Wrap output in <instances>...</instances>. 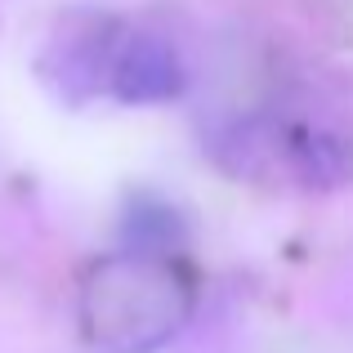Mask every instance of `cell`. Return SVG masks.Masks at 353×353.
Segmentation results:
<instances>
[{
  "label": "cell",
  "mask_w": 353,
  "mask_h": 353,
  "mask_svg": "<svg viewBox=\"0 0 353 353\" xmlns=\"http://www.w3.org/2000/svg\"><path fill=\"white\" fill-rule=\"evenodd\" d=\"M108 90L121 103H165L183 90V63L157 32H125L112 45Z\"/></svg>",
  "instance_id": "cell-2"
},
{
  "label": "cell",
  "mask_w": 353,
  "mask_h": 353,
  "mask_svg": "<svg viewBox=\"0 0 353 353\" xmlns=\"http://www.w3.org/2000/svg\"><path fill=\"white\" fill-rule=\"evenodd\" d=\"M295 170L309 183H345L353 174V157L340 139L313 130V134H300V143H295Z\"/></svg>",
  "instance_id": "cell-4"
},
{
  "label": "cell",
  "mask_w": 353,
  "mask_h": 353,
  "mask_svg": "<svg viewBox=\"0 0 353 353\" xmlns=\"http://www.w3.org/2000/svg\"><path fill=\"white\" fill-rule=\"evenodd\" d=\"M183 241V219L170 206L152 197H139L125 215V250H148V255H170Z\"/></svg>",
  "instance_id": "cell-3"
},
{
  "label": "cell",
  "mask_w": 353,
  "mask_h": 353,
  "mask_svg": "<svg viewBox=\"0 0 353 353\" xmlns=\"http://www.w3.org/2000/svg\"><path fill=\"white\" fill-rule=\"evenodd\" d=\"M192 277L174 255L112 250L81 277V331L99 353H157L192 318Z\"/></svg>",
  "instance_id": "cell-1"
}]
</instances>
